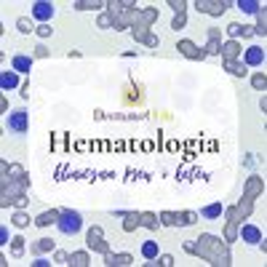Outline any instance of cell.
I'll return each mask as SVG.
<instances>
[{
    "label": "cell",
    "instance_id": "cell-5",
    "mask_svg": "<svg viewBox=\"0 0 267 267\" xmlns=\"http://www.w3.org/2000/svg\"><path fill=\"white\" fill-rule=\"evenodd\" d=\"M225 217H227V222H225V232H222V238L227 240V243H232V240H238V225H240V214H238V208L235 206H230V208H225Z\"/></svg>",
    "mask_w": 267,
    "mask_h": 267
},
{
    "label": "cell",
    "instance_id": "cell-29",
    "mask_svg": "<svg viewBox=\"0 0 267 267\" xmlns=\"http://www.w3.org/2000/svg\"><path fill=\"white\" fill-rule=\"evenodd\" d=\"M254 35H267V14H265V5L259 8V14H257V24H254Z\"/></svg>",
    "mask_w": 267,
    "mask_h": 267
},
{
    "label": "cell",
    "instance_id": "cell-14",
    "mask_svg": "<svg viewBox=\"0 0 267 267\" xmlns=\"http://www.w3.org/2000/svg\"><path fill=\"white\" fill-rule=\"evenodd\" d=\"M219 56H222V62H235V59H240V43L238 40H222Z\"/></svg>",
    "mask_w": 267,
    "mask_h": 267
},
{
    "label": "cell",
    "instance_id": "cell-47",
    "mask_svg": "<svg viewBox=\"0 0 267 267\" xmlns=\"http://www.w3.org/2000/svg\"><path fill=\"white\" fill-rule=\"evenodd\" d=\"M145 45H147V48H158V45H160V38H158V35H150Z\"/></svg>",
    "mask_w": 267,
    "mask_h": 267
},
{
    "label": "cell",
    "instance_id": "cell-23",
    "mask_svg": "<svg viewBox=\"0 0 267 267\" xmlns=\"http://www.w3.org/2000/svg\"><path fill=\"white\" fill-rule=\"evenodd\" d=\"M222 214H225V206L222 203H211V206L200 208V217H203V219H219Z\"/></svg>",
    "mask_w": 267,
    "mask_h": 267
},
{
    "label": "cell",
    "instance_id": "cell-6",
    "mask_svg": "<svg viewBox=\"0 0 267 267\" xmlns=\"http://www.w3.org/2000/svg\"><path fill=\"white\" fill-rule=\"evenodd\" d=\"M86 243H88V249H91V251L102 254V257L110 251V243L104 240V230H102L99 225H94V227H91V230L86 232Z\"/></svg>",
    "mask_w": 267,
    "mask_h": 267
},
{
    "label": "cell",
    "instance_id": "cell-10",
    "mask_svg": "<svg viewBox=\"0 0 267 267\" xmlns=\"http://www.w3.org/2000/svg\"><path fill=\"white\" fill-rule=\"evenodd\" d=\"M219 48H222V32H219V27H208V32H206V45H203L206 56H217Z\"/></svg>",
    "mask_w": 267,
    "mask_h": 267
},
{
    "label": "cell",
    "instance_id": "cell-35",
    "mask_svg": "<svg viewBox=\"0 0 267 267\" xmlns=\"http://www.w3.org/2000/svg\"><path fill=\"white\" fill-rule=\"evenodd\" d=\"M113 22H115V19L110 16L107 11H102L99 19H96V27H99V30H110V27H113Z\"/></svg>",
    "mask_w": 267,
    "mask_h": 267
},
{
    "label": "cell",
    "instance_id": "cell-30",
    "mask_svg": "<svg viewBox=\"0 0 267 267\" xmlns=\"http://www.w3.org/2000/svg\"><path fill=\"white\" fill-rule=\"evenodd\" d=\"M142 257L145 259H158L160 257L158 243H155V240H145V243H142Z\"/></svg>",
    "mask_w": 267,
    "mask_h": 267
},
{
    "label": "cell",
    "instance_id": "cell-2",
    "mask_svg": "<svg viewBox=\"0 0 267 267\" xmlns=\"http://www.w3.org/2000/svg\"><path fill=\"white\" fill-rule=\"evenodd\" d=\"M56 227H59L62 235H77V232H80V227H83L80 211H75V208H62Z\"/></svg>",
    "mask_w": 267,
    "mask_h": 267
},
{
    "label": "cell",
    "instance_id": "cell-12",
    "mask_svg": "<svg viewBox=\"0 0 267 267\" xmlns=\"http://www.w3.org/2000/svg\"><path fill=\"white\" fill-rule=\"evenodd\" d=\"M262 192H265V179H262V177H257V174H251V177L246 179L243 198H251V200H257Z\"/></svg>",
    "mask_w": 267,
    "mask_h": 267
},
{
    "label": "cell",
    "instance_id": "cell-34",
    "mask_svg": "<svg viewBox=\"0 0 267 267\" xmlns=\"http://www.w3.org/2000/svg\"><path fill=\"white\" fill-rule=\"evenodd\" d=\"M235 208H238L240 217L246 219V217H251V211H254V200H251V198H240V203H238Z\"/></svg>",
    "mask_w": 267,
    "mask_h": 267
},
{
    "label": "cell",
    "instance_id": "cell-42",
    "mask_svg": "<svg viewBox=\"0 0 267 267\" xmlns=\"http://www.w3.org/2000/svg\"><path fill=\"white\" fill-rule=\"evenodd\" d=\"M11 240H14V238H11V232H8V227H0V246H5V243H11Z\"/></svg>",
    "mask_w": 267,
    "mask_h": 267
},
{
    "label": "cell",
    "instance_id": "cell-31",
    "mask_svg": "<svg viewBox=\"0 0 267 267\" xmlns=\"http://www.w3.org/2000/svg\"><path fill=\"white\" fill-rule=\"evenodd\" d=\"M56 246H54V240L51 238H40L38 243H32V254H45V251H54Z\"/></svg>",
    "mask_w": 267,
    "mask_h": 267
},
{
    "label": "cell",
    "instance_id": "cell-45",
    "mask_svg": "<svg viewBox=\"0 0 267 267\" xmlns=\"http://www.w3.org/2000/svg\"><path fill=\"white\" fill-rule=\"evenodd\" d=\"M155 265H163V267H171V265H174V257H171V254H163V257H158V262H155Z\"/></svg>",
    "mask_w": 267,
    "mask_h": 267
},
{
    "label": "cell",
    "instance_id": "cell-43",
    "mask_svg": "<svg viewBox=\"0 0 267 267\" xmlns=\"http://www.w3.org/2000/svg\"><path fill=\"white\" fill-rule=\"evenodd\" d=\"M54 262L67 265V262H70V254H67V251H54Z\"/></svg>",
    "mask_w": 267,
    "mask_h": 267
},
{
    "label": "cell",
    "instance_id": "cell-40",
    "mask_svg": "<svg viewBox=\"0 0 267 267\" xmlns=\"http://www.w3.org/2000/svg\"><path fill=\"white\" fill-rule=\"evenodd\" d=\"M185 24H187V14H177L171 22V30H185Z\"/></svg>",
    "mask_w": 267,
    "mask_h": 267
},
{
    "label": "cell",
    "instance_id": "cell-19",
    "mask_svg": "<svg viewBox=\"0 0 267 267\" xmlns=\"http://www.w3.org/2000/svg\"><path fill=\"white\" fill-rule=\"evenodd\" d=\"M11 70H16V73L27 75L30 70H32V56H24V54L14 56V59H11Z\"/></svg>",
    "mask_w": 267,
    "mask_h": 267
},
{
    "label": "cell",
    "instance_id": "cell-3",
    "mask_svg": "<svg viewBox=\"0 0 267 267\" xmlns=\"http://www.w3.org/2000/svg\"><path fill=\"white\" fill-rule=\"evenodd\" d=\"M158 219H160V225H166V227H190V225L198 222V214H192V211H160Z\"/></svg>",
    "mask_w": 267,
    "mask_h": 267
},
{
    "label": "cell",
    "instance_id": "cell-46",
    "mask_svg": "<svg viewBox=\"0 0 267 267\" xmlns=\"http://www.w3.org/2000/svg\"><path fill=\"white\" fill-rule=\"evenodd\" d=\"M240 38H254V27H251V24H240Z\"/></svg>",
    "mask_w": 267,
    "mask_h": 267
},
{
    "label": "cell",
    "instance_id": "cell-11",
    "mask_svg": "<svg viewBox=\"0 0 267 267\" xmlns=\"http://www.w3.org/2000/svg\"><path fill=\"white\" fill-rule=\"evenodd\" d=\"M265 59H267V54H265L262 45H249V48L243 51V64L246 67H262Z\"/></svg>",
    "mask_w": 267,
    "mask_h": 267
},
{
    "label": "cell",
    "instance_id": "cell-16",
    "mask_svg": "<svg viewBox=\"0 0 267 267\" xmlns=\"http://www.w3.org/2000/svg\"><path fill=\"white\" fill-rule=\"evenodd\" d=\"M0 88H3V91L22 88V86H19V73H16V70H3V75H0Z\"/></svg>",
    "mask_w": 267,
    "mask_h": 267
},
{
    "label": "cell",
    "instance_id": "cell-9",
    "mask_svg": "<svg viewBox=\"0 0 267 267\" xmlns=\"http://www.w3.org/2000/svg\"><path fill=\"white\" fill-rule=\"evenodd\" d=\"M177 51L185 56V59H192V62H203V59H206V51L198 48L192 40H179V43H177Z\"/></svg>",
    "mask_w": 267,
    "mask_h": 267
},
{
    "label": "cell",
    "instance_id": "cell-13",
    "mask_svg": "<svg viewBox=\"0 0 267 267\" xmlns=\"http://www.w3.org/2000/svg\"><path fill=\"white\" fill-rule=\"evenodd\" d=\"M136 14H139V11L136 8H128V11H123V14H118L115 16V22H113V30H131L134 24H136Z\"/></svg>",
    "mask_w": 267,
    "mask_h": 267
},
{
    "label": "cell",
    "instance_id": "cell-15",
    "mask_svg": "<svg viewBox=\"0 0 267 267\" xmlns=\"http://www.w3.org/2000/svg\"><path fill=\"white\" fill-rule=\"evenodd\" d=\"M104 265H107V267H128V265H134V257H131V254H113V251H107V254H104Z\"/></svg>",
    "mask_w": 267,
    "mask_h": 267
},
{
    "label": "cell",
    "instance_id": "cell-41",
    "mask_svg": "<svg viewBox=\"0 0 267 267\" xmlns=\"http://www.w3.org/2000/svg\"><path fill=\"white\" fill-rule=\"evenodd\" d=\"M227 35H230V40H238V38H240V24L238 22L227 24Z\"/></svg>",
    "mask_w": 267,
    "mask_h": 267
},
{
    "label": "cell",
    "instance_id": "cell-36",
    "mask_svg": "<svg viewBox=\"0 0 267 267\" xmlns=\"http://www.w3.org/2000/svg\"><path fill=\"white\" fill-rule=\"evenodd\" d=\"M24 246H27V243H24V238H14V240H11V257H22Z\"/></svg>",
    "mask_w": 267,
    "mask_h": 267
},
{
    "label": "cell",
    "instance_id": "cell-49",
    "mask_svg": "<svg viewBox=\"0 0 267 267\" xmlns=\"http://www.w3.org/2000/svg\"><path fill=\"white\" fill-rule=\"evenodd\" d=\"M32 265H35V267H48L51 262H48V259H43V257H38V259H35V262H32Z\"/></svg>",
    "mask_w": 267,
    "mask_h": 267
},
{
    "label": "cell",
    "instance_id": "cell-44",
    "mask_svg": "<svg viewBox=\"0 0 267 267\" xmlns=\"http://www.w3.org/2000/svg\"><path fill=\"white\" fill-rule=\"evenodd\" d=\"M35 32H38L40 38H51V35H54V27H48V24H40V27H38Z\"/></svg>",
    "mask_w": 267,
    "mask_h": 267
},
{
    "label": "cell",
    "instance_id": "cell-32",
    "mask_svg": "<svg viewBox=\"0 0 267 267\" xmlns=\"http://www.w3.org/2000/svg\"><path fill=\"white\" fill-rule=\"evenodd\" d=\"M70 267H86L88 265V254L86 251H73L70 254V262H67Z\"/></svg>",
    "mask_w": 267,
    "mask_h": 267
},
{
    "label": "cell",
    "instance_id": "cell-33",
    "mask_svg": "<svg viewBox=\"0 0 267 267\" xmlns=\"http://www.w3.org/2000/svg\"><path fill=\"white\" fill-rule=\"evenodd\" d=\"M16 30H19V32H24V35H30V32H32V30H38V27L32 24V19H30V16H19V19H16Z\"/></svg>",
    "mask_w": 267,
    "mask_h": 267
},
{
    "label": "cell",
    "instance_id": "cell-28",
    "mask_svg": "<svg viewBox=\"0 0 267 267\" xmlns=\"http://www.w3.org/2000/svg\"><path fill=\"white\" fill-rule=\"evenodd\" d=\"M142 227H147V230H158V227H160L158 214H153V211H142Z\"/></svg>",
    "mask_w": 267,
    "mask_h": 267
},
{
    "label": "cell",
    "instance_id": "cell-20",
    "mask_svg": "<svg viewBox=\"0 0 267 267\" xmlns=\"http://www.w3.org/2000/svg\"><path fill=\"white\" fill-rule=\"evenodd\" d=\"M158 22V11L155 8H145L136 14V24H145V27H153V24Z\"/></svg>",
    "mask_w": 267,
    "mask_h": 267
},
{
    "label": "cell",
    "instance_id": "cell-22",
    "mask_svg": "<svg viewBox=\"0 0 267 267\" xmlns=\"http://www.w3.org/2000/svg\"><path fill=\"white\" fill-rule=\"evenodd\" d=\"M73 5L77 11H99V8L107 5V0H75Z\"/></svg>",
    "mask_w": 267,
    "mask_h": 267
},
{
    "label": "cell",
    "instance_id": "cell-24",
    "mask_svg": "<svg viewBox=\"0 0 267 267\" xmlns=\"http://www.w3.org/2000/svg\"><path fill=\"white\" fill-rule=\"evenodd\" d=\"M238 8L243 11V14H251V16H257L259 14V8H262L265 3H259V0H238Z\"/></svg>",
    "mask_w": 267,
    "mask_h": 267
},
{
    "label": "cell",
    "instance_id": "cell-48",
    "mask_svg": "<svg viewBox=\"0 0 267 267\" xmlns=\"http://www.w3.org/2000/svg\"><path fill=\"white\" fill-rule=\"evenodd\" d=\"M43 56H48V48L45 45H35V59H43Z\"/></svg>",
    "mask_w": 267,
    "mask_h": 267
},
{
    "label": "cell",
    "instance_id": "cell-25",
    "mask_svg": "<svg viewBox=\"0 0 267 267\" xmlns=\"http://www.w3.org/2000/svg\"><path fill=\"white\" fill-rule=\"evenodd\" d=\"M225 64V70L230 75H235V77H246V73H249V70H246V64L240 62V59H235V62H222Z\"/></svg>",
    "mask_w": 267,
    "mask_h": 267
},
{
    "label": "cell",
    "instance_id": "cell-26",
    "mask_svg": "<svg viewBox=\"0 0 267 267\" xmlns=\"http://www.w3.org/2000/svg\"><path fill=\"white\" fill-rule=\"evenodd\" d=\"M3 174L11 177V179H27V171H24V166H19V163H11V166L3 163Z\"/></svg>",
    "mask_w": 267,
    "mask_h": 267
},
{
    "label": "cell",
    "instance_id": "cell-38",
    "mask_svg": "<svg viewBox=\"0 0 267 267\" xmlns=\"http://www.w3.org/2000/svg\"><path fill=\"white\" fill-rule=\"evenodd\" d=\"M251 86L257 88V91H265V88H267V77H265V73L251 75Z\"/></svg>",
    "mask_w": 267,
    "mask_h": 267
},
{
    "label": "cell",
    "instance_id": "cell-18",
    "mask_svg": "<svg viewBox=\"0 0 267 267\" xmlns=\"http://www.w3.org/2000/svg\"><path fill=\"white\" fill-rule=\"evenodd\" d=\"M142 227V211H126V217H123V230L126 232H134Z\"/></svg>",
    "mask_w": 267,
    "mask_h": 267
},
{
    "label": "cell",
    "instance_id": "cell-7",
    "mask_svg": "<svg viewBox=\"0 0 267 267\" xmlns=\"http://www.w3.org/2000/svg\"><path fill=\"white\" fill-rule=\"evenodd\" d=\"M227 0H195V8L200 11V14H208V16H222L227 11Z\"/></svg>",
    "mask_w": 267,
    "mask_h": 267
},
{
    "label": "cell",
    "instance_id": "cell-1",
    "mask_svg": "<svg viewBox=\"0 0 267 267\" xmlns=\"http://www.w3.org/2000/svg\"><path fill=\"white\" fill-rule=\"evenodd\" d=\"M187 254H195V257L206 259L208 265L214 267H230V243H227L225 238H217V235H208V232H203V235L198 238V243H185L182 246Z\"/></svg>",
    "mask_w": 267,
    "mask_h": 267
},
{
    "label": "cell",
    "instance_id": "cell-39",
    "mask_svg": "<svg viewBox=\"0 0 267 267\" xmlns=\"http://www.w3.org/2000/svg\"><path fill=\"white\" fill-rule=\"evenodd\" d=\"M168 5H171L174 16H177V14H187V3H185V0H168Z\"/></svg>",
    "mask_w": 267,
    "mask_h": 267
},
{
    "label": "cell",
    "instance_id": "cell-17",
    "mask_svg": "<svg viewBox=\"0 0 267 267\" xmlns=\"http://www.w3.org/2000/svg\"><path fill=\"white\" fill-rule=\"evenodd\" d=\"M238 235H240V240H246V243H259V240H262V230L254 225H243Z\"/></svg>",
    "mask_w": 267,
    "mask_h": 267
},
{
    "label": "cell",
    "instance_id": "cell-8",
    "mask_svg": "<svg viewBox=\"0 0 267 267\" xmlns=\"http://www.w3.org/2000/svg\"><path fill=\"white\" fill-rule=\"evenodd\" d=\"M54 14H56V8H54V3H48V0H38V3H32V19H38V22L48 24L51 19H54Z\"/></svg>",
    "mask_w": 267,
    "mask_h": 267
},
{
    "label": "cell",
    "instance_id": "cell-37",
    "mask_svg": "<svg viewBox=\"0 0 267 267\" xmlns=\"http://www.w3.org/2000/svg\"><path fill=\"white\" fill-rule=\"evenodd\" d=\"M11 222H14L16 227H27L32 219H30V214H24V211H16L14 217H11Z\"/></svg>",
    "mask_w": 267,
    "mask_h": 267
},
{
    "label": "cell",
    "instance_id": "cell-4",
    "mask_svg": "<svg viewBox=\"0 0 267 267\" xmlns=\"http://www.w3.org/2000/svg\"><path fill=\"white\" fill-rule=\"evenodd\" d=\"M5 126H8L11 134H27L30 131V115H27V110H24V107L11 110L8 118H5Z\"/></svg>",
    "mask_w": 267,
    "mask_h": 267
},
{
    "label": "cell",
    "instance_id": "cell-21",
    "mask_svg": "<svg viewBox=\"0 0 267 267\" xmlns=\"http://www.w3.org/2000/svg\"><path fill=\"white\" fill-rule=\"evenodd\" d=\"M59 222V211L56 208H51V211H43L40 217H35V225L38 227H48V225H56Z\"/></svg>",
    "mask_w": 267,
    "mask_h": 267
},
{
    "label": "cell",
    "instance_id": "cell-27",
    "mask_svg": "<svg viewBox=\"0 0 267 267\" xmlns=\"http://www.w3.org/2000/svg\"><path fill=\"white\" fill-rule=\"evenodd\" d=\"M150 30H153V27H145V24H134V27H131V35H134V40H136V43H147V38L153 35Z\"/></svg>",
    "mask_w": 267,
    "mask_h": 267
}]
</instances>
